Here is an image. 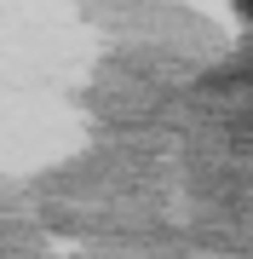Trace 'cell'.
<instances>
[{"label":"cell","mask_w":253,"mask_h":259,"mask_svg":"<svg viewBox=\"0 0 253 259\" xmlns=\"http://www.w3.org/2000/svg\"><path fill=\"white\" fill-rule=\"evenodd\" d=\"M236 6H242V12H247V18H253V0H236Z\"/></svg>","instance_id":"cell-1"}]
</instances>
